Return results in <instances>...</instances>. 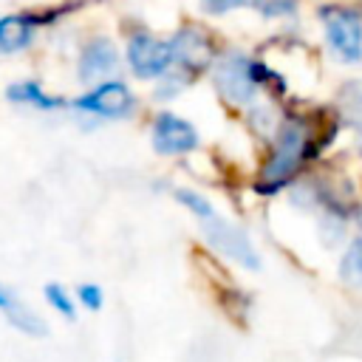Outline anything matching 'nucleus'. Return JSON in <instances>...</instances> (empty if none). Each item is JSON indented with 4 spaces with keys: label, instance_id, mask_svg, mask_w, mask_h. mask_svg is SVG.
Here are the masks:
<instances>
[{
    "label": "nucleus",
    "instance_id": "nucleus-1",
    "mask_svg": "<svg viewBox=\"0 0 362 362\" xmlns=\"http://www.w3.org/2000/svg\"><path fill=\"white\" fill-rule=\"evenodd\" d=\"M305 139H308V133H305V127L300 122H286L283 124V130L277 136V144H274V153L266 161L263 175H260L266 189L280 187L300 167V161L305 156Z\"/></svg>",
    "mask_w": 362,
    "mask_h": 362
},
{
    "label": "nucleus",
    "instance_id": "nucleus-2",
    "mask_svg": "<svg viewBox=\"0 0 362 362\" xmlns=\"http://www.w3.org/2000/svg\"><path fill=\"white\" fill-rule=\"evenodd\" d=\"M175 62L173 42H164L147 31H139L130 37L127 45V65L139 79H153L167 74V68Z\"/></svg>",
    "mask_w": 362,
    "mask_h": 362
},
{
    "label": "nucleus",
    "instance_id": "nucleus-3",
    "mask_svg": "<svg viewBox=\"0 0 362 362\" xmlns=\"http://www.w3.org/2000/svg\"><path fill=\"white\" fill-rule=\"evenodd\" d=\"M204 235H206V240L212 243V249H218L221 255L238 260L240 266H246V269H257V266H260V260H257V255H255L249 238H246L238 226L221 221L218 215H212V218L204 221Z\"/></svg>",
    "mask_w": 362,
    "mask_h": 362
},
{
    "label": "nucleus",
    "instance_id": "nucleus-4",
    "mask_svg": "<svg viewBox=\"0 0 362 362\" xmlns=\"http://www.w3.org/2000/svg\"><path fill=\"white\" fill-rule=\"evenodd\" d=\"M215 88L232 102H249L255 93V68L240 54H226L215 65Z\"/></svg>",
    "mask_w": 362,
    "mask_h": 362
},
{
    "label": "nucleus",
    "instance_id": "nucleus-5",
    "mask_svg": "<svg viewBox=\"0 0 362 362\" xmlns=\"http://www.w3.org/2000/svg\"><path fill=\"white\" fill-rule=\"evenodd\" d=\"M325 34L331 40V48L342 59L362 57V23L356 14H351L345 8H328L325 11Z\"/></svg>",
    "mask_w": 362,
    "mask_h": 362
},
{
    "label": "nucleus",
    "instance_id": "nucleus-6",
    "mask_svg": "<svg viewBox=\"0 0 362 362\" xmlns=\"http://www.w3.org/2000/svg\"><path fill=\"white\" fill-rule=\"evenodd\" d=\"M76 107L85 110V113H96V116H124L130 107H133V93L127 90L124 82H102V85H93L88 93H82L76 99Z\"/></svg>",
    "mask_w": 362,
    "mask_h": 362
},
{
    "label": "nucleus",
    "instance_id": "nucleus-7",
    "mask_svg": "<svg viewBox=\"0 0 362 362\" xmlns=\"http://www.w3.org/2000/svg\"><path fill=\"white\" fill-rule=\"evenodd\" d=\"M198 144V133L189 122L178 119L175 113H158L153 122V147L164 156L189 153Z\"/></svg>",
    "mask_w": 362,
    "mask_h": 362
},
{
    "label": "nucleus",
    "instance_id": "nucleus-8",
    "mask_svg": "<svg viewBox=\"0 0 362 362\" xmlns=\"http://www.w3.org/2000/svg\"><path fill=\"white\" fill-rule=\"evenodd\" d=\"M119 68V54L113 48V42L107 40H93L85 45L82 57H79V79L85 85H102L110 82V76Z\"/></svg>",
    "mask_w": 362,
    "mask_h": 362
},
{
    "label": "nucleus",
    "instance_id": "nucleus-9",
    "mask_svg": "<svg viewBox=\"0 0 362 362\" xmlns=\"http://www.w3.org/2000/svg\"><path fill=\"white\" fill-rule=\"evenodd\" d=\"M173 54H175V62L184 65L187 71H198L212 59V48L198 31H181L173 42Z\"/></svg>",
    "mask_w": 362,
    "mask_h": 362
},
{
    "label": "nucleus",
    "instance_id": "nucleus-10",
    "mask_svg": "<svg viewBox=\"0 0 362 362\" xmlns=\"http://www.w3.org/2000/svg\"><path fill=\"white\" fill-rule=\"evenodd\" d=\"M34 37V23L31 17L23 14H6L0 17V51L3 54H14L23 51Z\"/></svg>",
    "mask_w": 362,
    "mask_h": 362
},
{
    "label": "nucleus",
    "instance_id": "nucleus-11",
    "mask_svg": "<svg viewBox=\"0 0 362 362\" xmlns=\"http://www.w3.org/2000/svg\"><path fill=\"white\" fill-rule=\"evenodd\" d=\"M6 320H8L20 334H25V337H34V339L48 337L45 320H42L37 311H31L25 303H17L14 308H8V311H6Z\"/></svg>",
    "mask_w": 362,
    "mask_h": 362
},
{
    "label": "nucleus",
    "instance_id": "nucleus-12",
    "mask_svg": "<svg viewBox=\"0 0 362 362\" xmlns=\"http://www.w3.org/2000/svg\"><path fill=\"white\" fill-rule=\"evenodd\" d=\"M8 99L25 102V105H37V107H42V110H51V107L59 105V99H54V96H48L45 90H40L37 82H14V85L8 88Z\"/></svg>",
    "mask_w": 362,
    "mask_h": 362
},
{
    "label": "nucleus",
    "instance_id": "nucleus-13",
    "mask_svg": "<svg viewBox=\"0 0 362 362\" xmlns=\"http://www.w3.org/2000/svg\"><path fill=\"white\" fill-rule=\"evenodd\" d=\"M42 294H45V303H48L59 317H65V320H76V300L68 294L65 286H59V283H48V286L42 288Z\"/></svg>",
    "mask_w": 362,
    "mask_h": 362
},
{
    "label": "nucleus",
    "instance_id": "nucleus-14",
    "mask_svg": "<svg viewBox=\"0 0 362 362\" xmlns=\"http://www.w3.org/2000/svg\"><path fill=\"white\" fill-rule=\"evenodd\" d=\"M339 274L348 286H362V238H356L345 257H342V266H339Z\"/></svg>",
    "mask_w": 362,
    "mask_h": 362
},
{
    "label": "nucleus",
    "instance_id": "nucleus-15",
    "mask_svg": "<svg viewBox=\"0 0 362 362\" xmlns=\"http://www.w3.org/2000/svg\"><path fill=\"white\" fill-rule=\"evenodd\" d=\"M76 303L82 308H88V311H99L105 305V294H102V288L96 283H79L76 286Z\"/></svg>",
    "mask_w": 362,
    "mask_h": 362
},
{
    "label": "nucleus",
    "instance_id": "nucleus-16",
    "mask_svg": "<svg viewBox=\"0 0 362 362\" xmlns=\"http://www.w3.org/2000/svg\"><path fill=\"white\" fill-rule=\"evenodd\" d=\"M175 198H178V201L187 206V209H192V212H195L201 221H206V218H212V215H215V212H212V206H209V204H206V201H204L198 192H189V189H178V192H175Z\"/></svg>",
    "mask_w": 362,
    "mask_h": 362
},
{
    "label": "nucleus",
    "instance_id": "nucleus-17",
    "mask_svg": "<svg viewBox=\"0 0 362 362\" xmlns=\"http://www.w3.org/2000/svg\"><path fill=\"white\" fill-rule=\"evenodd\" d=\"M255 6L263 14H286L294 8V0H255Z\"/></svg>",
    "mask_w": 362,
    "mask_h": 362
},
{
    "label": "nucleus",
    "instance_id": "nucleus-18",
    "mask_svg": "<svg viewBox=\"0 0 362 362\" xmlns=\"http://www.w3.org/2000/svg\"><path fill=\"white\" fill-rule=\"evenodd\" d=\"M243 0H201V6L209 11V14H223V11H229V8H235V6H240Z\"/></svg>",
    "mask_w": 362,
    "mask_h": 362
},
{
    "label": "nucleus",
    "instance_id": "nucleus-19",
    "mask_svg": "<svg viewBox=\"0 0 362 362\" xmlns=\"http://www.w3.org/2000/svg\"><path fill=\"white\" fill-rule=\"evenodd\" d=\"M17 303H20V300H17V294H14L11 288H6V286L0 283V311L6 314V311H8V308H14Z\"/></svg>",
    "mask_w": 362,
    "mask_h": 362
}]
</instances>
